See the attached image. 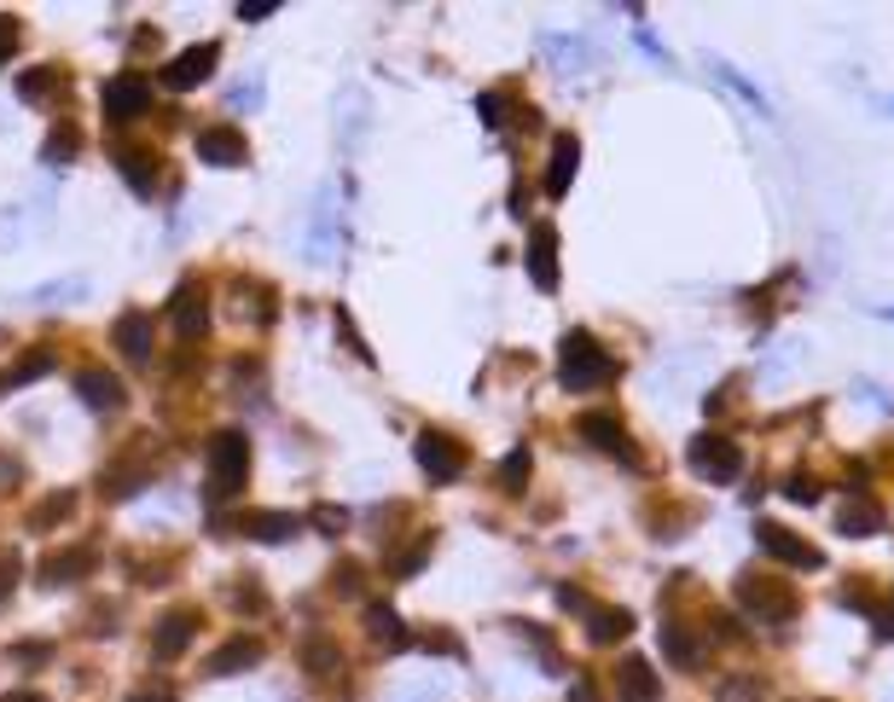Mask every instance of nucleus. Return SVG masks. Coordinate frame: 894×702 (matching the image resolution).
<instances>
[{
  "label": "nucleus",
  "mask_w": 894,
  "mask_h": 702,
  "mask_svg": "<svg viewBox=\"0 0 894 702\" xmlns=\"http://www.w3.org/2000/svg\"><path fill=\"white\" fill-rule=\"evenodd\" d=\"M424 558H430V534H424L419 545H406V552L395 558V581H413L419 569H424Z\"/></svg>",
  "instance_id": "f704fd0d"
},
{
  "label": "nucleus",
  "mask_w": 894,
  "mask_h": 702,
  "mask_svg": "<svg viewBox=\"0 0 894 702\" xmlns=\"http://www.w3.org/2000/svg\"><path fill=\"white\" fill-rule=\"evenodd\" d=\"M169 320H174V331L181 337H198L203 331V320H210V302H203V284H181V291H174V302H169Z\"/></svg>",
  "instance_id": "f3484780"
},
{
  "label": "nucleus",
  "mask_w": 894,
  "mask_h": 702,
  "mask_svg": "<svg viewBox=\"0 0 894 702\" xmlns=\"http://www.w3.org/2000/svg\"><path fill=\"white\" fill-rule=\"evenodd\" d=\"M883 106H888V111H894V99H883Z\"/></svg>",
  "instance_id": "603ef678"
},
{
  "label": "nucleus",
  "mask_w": 894,
  "mask_h": 702,
  "mask_svg": "<svg viewBox=\"0 0 894 702\" xmlns=\"http://www.w3.org/2000/svg\"><path fill=\"white\" fill-rule=\"evenodd\" d=\"M7 702H41V696H36V691H23V696H7Z\"/></svg>",
  "instance_id": "8fccbe9b"
},
{
  "label": "nucleus",
  "mask_w": 894,
  "mask_h": 702,
  "mask_svg": "<svg viewBox=\"0 0 894 702\" xmlns=\"http://www.w3.org/2000/svg\"><path fill=\"white\" fill-rule=\"evenodd\" d=\"M250 482V435L244 430H215L210 441V500H233Z\"/></svg>",
  "instance_id": "20e7f679"
},
{
  "label": "nucleus",
  "mask_w": 894,
  "mask_h": 702,
  "mask_svg": "<svg viewBox=\"0 0 894 702\" xmlns=\"http://www.w3.org/2000/svg\"><path fill=\"white\" fill-rule=\"evenodd\" d=\"M854 401H860V407H877V412H888V407H894L888 389H883V383H865V378L854 383Z\"/></svg>",
  "instance_id": "4c0bfd02"
},
{
  "label": "nucleus",
  "mask_w": 894,
  "mask_h": 702,
  "mask_svg": "<svg viewBox=\"0 0 894 702\" xmlns=\"http://www.w3.org/2000/svg\"><path fill=\"white\" fill-rule=\"evenodd\" d=\"M18 482V464H7V459H0V488H12Z\"/></svg>",
  "instance_id": "de8ad7c7"
},
{
  "label": "nucleus",
  "mask_w": 894,
  "mask_h": 702,
  "mask_svg": "<svg viewBox=\"0 0 894 702\" xmlns=\"http://www.w3.org/2000/svg\"><path fill=\"white\" fill-rule=\"evenodd\" d=\"M610 378H616V360L599 349V337L593 331H564V343H558V383L581 395V389H599Z\"/></svg>",
  "instance_id": "f03ea898"
},
{
  "label": "nucleus",
  "mask_w": 894,
  "mask_h": 702,
  "mask_svg": "<svg viewBox=\"0 0 894 702\" xmlns=\"http://www.w3.org/2000/svg\"><path fill=\"white\" fill-rule=\"evenodd\" d=\"M314 529L320 534H343L349 529V511L343 505H314Z\"/></svg>",
  "instance_id": "e433bc0d"
},
{
  "label": "nucleus",
  "mask_w": 894,
  "mask_h": 702,
  "mask_svg": "<svg viewBox=\"0 0 894 702\" xmlns=\"http://www.w3.org/2000/svg\"><path fill=\"white\" fill-rule=\"evenodd\" d=\"M633 633V610H622V604H593L586 610V639L593 644H622Z\"/></svg>",
  "instance_id": "6ab92c4d"
},
{
  "label": "nucleus",
  "mask_w": 894,
  "mask_h": 702,
  "mask_svg": "<svg viewBox=\"0 0 894 702\" xmlns=\"http://www.w3.org/2000/svg\"><path fill=\"white\" fill-rule=\"evenodd\" d=\"M366 633H372V644H383V650H406V644H413V633L401 628V615H395L390 604H366Z\"/></svg>",
  "instance_id": "393cba45"
},
{
  "label": "nucleus",
  "mask_w": 894,
  "mask_h": 702,
  "mask_svg": "<svg viewBox=\"0 0 894 702\" xmlns=\"http://www.w3.org/2000/svg\"><path fill=\"white\" fill-rule=\"evenodd\" d=\"M12 47H18V23H12L7 12H0V64H7V53H12Z\"/></svg>",
  "instance_id": "37998d69"
},
{
  "label": "nucleus",
  "mask_w": 894,
  "mask_h": 702,
  "mask_svg": "<svg viewBox=\"0 0 894 702\" xmlns=\"http://www.w3.org/2000/svg\"><path fill=\"white\" fill-rule=\"evenodd\" d=\"M570 702H604V696H599L593 680H575V685H570Z\"/></svg>",
  "instance_id": "a18cd8bd"
},
{
  "label": "nucleus",
  "mask_w": 894,
  "mask_h": 702,
  "mask_svg": "<svg viewBox=\"0 0 894 702\" xmlns=\"http://www.w3.org/2000/svg\"><path fill=\"white\" fill-rule=\"evenodd\" d=\"M877 314H883V320H894V308H877Z\"/></svg>",
  "instance_id": "3c124183"
},
{
  "label": "nucleus",
  "mask_w": 894,
  "mask_h": 702,
  "mask_svg": "<svg viewBox=\"0 0 894 702\" xmlns=\"http://www.w3.org/2000/svg\"><path fill=\"white\" fill-rule=\"evenodd\" d=\"M12 656H18V662H47V656H53V644H18Z\"/></svg>",
  "instance_id": "c03bdc74"
},
{
  "label": "nucleus",
  "mask_w": 894,
  "mask_h": 702,
  "mask_svg": "<svg viewBox=\"0 0 894 702\" xmlns=\"http://www.w3.org/2000/svg\"><path fill=\"white\" fill-rule=\"evenodd\" d=\"M215 59H221V47H215V41H203V47H187V53L174 59V64H163V88L187 93V88H198V82H210Z\"/></svg>",
  "instance_id": "1a4fd4ad"
},
{
  "label": "nucleus",
  "mask_w": 894,
  "mask_h": 702,
  "mask_svg": "<svg viewBox=\"0 0 894 702\" xmlns=\"http://www.w3.org/2000/svg\"><path fill=\"white\" fill-rule=\"evenodd\" d=\"M541 53H546L558 70H564V76H575V70L593 64V53H586L581 36H541Z\"/></svg>",
  "instance_id": "a878e982"
},
{
  "label": "nucleus",
  "mask_w": 894,
  "mask_h": 702,
  "mask_svg": "<svg viewBox=\"0 0 894 702\" xmlns=\"http://www.w3.org/2000/svg\"><path fill=\"white\" fill-rule=\"evenodd\" d=\"M575 430H581V441H586V448H599V453L622 459V464H639V453H633V441H627V430H622V419H616V412H581V419H575Z\"/></svg>",
  "instance_id": "6e6552de"
},
{
  "label": "nucleus",
  "mask_w": 894,
  "mask_h": 702,
  "mask_svg": "<svg viewBox=\"0 0 894 702\" xmlns=\"http://www.w3.org/2000/svg\"><path fill=\"white\" fill-rule=\"evenodd\" d=\"M883 523H888V517H883V505H877V500H842V505H836V529L848 534V540L877 534Z\"/></svg>",
  "instance_id": "4be33fe9"
},
{
  "label": "nucleus",
  "mask_w": 894,
  "mask_h": 702,
  "mask_svg": "<svg viewBox=\"0 0 894 702\" xmlns=\"http://www.w3.org/2000/svg\"><path fill=\"white\" fill-rule=\"evenodd\" d=\"M581 169V140L575 134H552V158H546V198H564L570 180Z\"/></svg>",
  "instance_id": "4468645a"
},
{
  "label": "nucleus",
  "mask_w": 894,
  "mask_h": 702,
  "mask_svg": "<svg viewBox=\"0 0 894 702\" xmlns=\"http://www.w3.org/2000/svg\"><path fill=\"white\" fill-rule=\"evenodd\" d=\"M233 529H239V534H250V540L279 545V540H291L302 523H297V517H285V511H244V517H233Z\"/></svg>",
  "instance_id": "a211bd4d"
},
{
  "label": "nucleus",
  "mask_w": 894,
  "mask_h": 702,
  "mask_svg": "<svg viewBox=\"0 0 894 702\" xmlns=\"http://www.w3.org/2000/svg\"><path fill=\"white\" fill-rule=\"evenodd\" d=\"M338 586H343V592H354V586H361V569L343 563V569H338Z\"/></svg>",
  "instance_id": "49530a36"
},
{
  "label": "nucleus",
  "mask_w": 894,
  "mask_h": 702,
  "mask_svg": "<svg viewBox=\"0 0 894 702\" xmlns=\"http://www.w3.org/2000/svg\"><path fill=\"white\" fill-rule=\"evenodd\" d=\"M233 106H239V111H244V106H262V70H255L250 82H239V88H233Z\"/></svg>",
  "instance_id": "58836bf2"
},
{
  "label": "nucleus",
  "mask_w": 894,
  "mask_h": 702,
  "mask_svg": "<svg viewBox=\"0 0 894 702\" xmlns=\"http://www.w3.org/2000/svg\"><path fill=\"white\" fill-rule=\"evenodd\" d=\"M529 471H534L529 448H511V453L500 459V488H505V493H523V488H529Z\"/></svg>",
  "instance_id": "7c9ffc66"
},
{
  "label": "nucleus",
  "mask_w": 894,
  "mask_h": 702,
  "mask_svg": "<svg viewBox=\"0 0 894 702\" xmlns=\"http://www.w3.org/2000/svg\"><path fill=\"white\" fill-rule=\"evenodd\" d=\"M18 93L30 99V106H41L47 93H59V64H41V70H23L18 76Z\"/></svg>",
  "instance_id": "c756f323"
},
{
  "label": "nucleus",
  "mask_w": 894,
  "mask_h": 702,
  "mask_svg": "<svg viewBox=\"0 0 894 702\" xmlns=\"http://www.w3.org/2000/svg\"><path fill=\"white\" fill-rule=\"evenodd\" d=\"M18 575H23V563H18V552H7V558H0V610L12 604V592H18Z\"/></svg>",
  "instance_id": "c9c22d12"
},
{
  "label": "nucleus",
  "mask_w": 894,
  "mask_h": 702,
  "mask_svg": "<svg viewBox=\"0 0 894 702\" xmlns=\"http://www.w3.org/2000/svg\"><path fill=\"white\" fill-rule=\"evenodd\" d=\"M76 395H82L93 412H122V407H128V389H122L111 372H99V367L76 372Z\"/></svg>",
  "instance_id": "2eb2a0df"
},
{
  "label": "nucleus",
  "mask_w": 894,
  "mask_h": 702,
  "mask_svg": "<svg viewBox=\"0 0 894 702\" xmlns=\"http://www.w3.org/2000/svg\"><path fill=\"white\" fill-rule=\"evenodd\" d=\"M529 279H534V291H558V227L552 221L529 232Z\"/></svg>",
  "instance_id": "f8f14e48"
},
{
  "label": "nucleus",
  "mask_w": 894,
  "mask_h": 702,
  "mask_svg": "<svg viewBox=\"0 0 894 702\" xmlns=\"http://www.w3.org/2000/svg\"><path fill=\"white\" fill-rule=\"evenodd\" d=\"M779 488H784V500H796V505H820V500H825V488H820V477H813V471L784 477Z\"/></svg>",
  "instance_id": "473e14b6"
},
{
  "label": "nucleus",
  "mask_w": 894,
  "mask_h": 702,
  "mask_svg": "<svg viewBox=\"0 0 894 702\" xmlns=\"http://www.w3.org/2000/svg\"><path fill=\"white\" fill-rule=\"evenodd\" d=\"M88 569H93V545H64V552L41 563V575H47V586H76Z\"/></svg>",
  "instance_id": "aec40b11"
},
{
  "label": "nucleus",
  "mask_w": 894,
  "mask_h": 702,
  "mask_svg": "<svg viewBox=\"0 0 894 702\" xmlns=\"http://www.w3.org/2000/svg\"><path fill=\"white\" fill-rule=\"evenodd\" d=\"M755 545L766 558H779L784 569H802V575H813V569L825 563V552L813 540H802L796 529H784V523H755Z\"/></svg>",
  "instance_id": "39448f33"
},
{
  "label": "nucleus",
  "mask_w": 894,
  "mask_h": 702,
  "mask_svg": "<svg viewBox=\"0 0 894 702\" xmlns=\"http://www.w3.org/2000/svg\"><path fill=\"white\" fill-rule=\"evenodd\" d=\"M273 12H279V0H250V7H239L244 23H262V18H273Z\"/></svg>",
  "instance_id": "a19ab883"
},
{
  "label": "nucleus",
  "mask_w": 894,
  "mask_h": 702,
  "mask_svg": "<svg viewBox=\"0 0 894 702\" xmlns=\"http://www.w3.org/2000/svg\"><path fill=\"white\" fill-rule=\"evenodd\" d=\"M70 511H76V493H70V488H53V493H47V500L30 511V529H36V534H53Z\"/></svg>",
  "instance_id": "bb28decb"
},
{
  "label": "nucleus",
  "mask_w": 894,
  "mask_h": 702,
  "mask_svg": "<svg viewBox=\"0 0 894 702\" xmlns=\"http://www.w3.org/2000/svg\"><path fill=\"white\" fill-rule=\"evenodd\" d=\"M476 111H482V122H489V128H500V122H505V99H500V93H482Z\"/></svg>",
  "instance_id": "ea45409f"
},
{
  "label": "nucleus",
  "mask_w": 894,
  "mask_h": 702,
  "mask_svg": "<svg viewBox=\"0 0 894 702\" xmlns=\"http://www.w3.org/2000/svg\"><path fill=\"white\" fill-rule=\"evenodd\" d=\"M732 604L744 610L750 621H761V628H784V621L802 615V592L790 586L784 575H761V569H744V575L732 581Z\"/></svg>",
  "instance_id": "f257e3e1"
},
{
  "label": "nucleus",
  "mask_w": 894,
  "mask_h": 702,
  "mask_svg": "<svg viewBox=\"0 0 894 702\" xmlns=\"http://www.w3.org/2000/svg\"><path fill=\"white\" fill-rule=\"evenodd\" d=\"M255 662H262V639H227L215 656H210V673H215V680H227V673H244Z\"/></svg>",
  "instance_id": "b1692460"
},
{
  "label": "nucleus",
  "mask_w": 894,
  "mask_h": 702,
  "mask_svg": "<svg viewBox=\"0 0 894 702\" xmlns=\"http://www.w3.org/2000/svg\"><path fill=\"white\" fill-rule=\"evenodd\" d=\"M99 106H106V117L111 122H134V117H145L151 111V82L145 76H111L106 88H99Z\"/></svg>",
  "instance_id": "0eeeda50"
},
{
  "label": "nucleus",
  "mask_w": 894,
  "mask_h": 702,
  "mask_svg": "<svg viewBox=\"0 0 894 702\" xmlns=\"http://www.w3.org/2000/svg\"><path fill=\"white\" fill-rule=\"evenodd\" d=\"M616 696L622 702H662V680H656V668L645 656H627L616 668Z\"/></svg>",
  "instance_id": "dca6fc26"
},
{
  "label": "nucleus",
  "mask_w": 894,
  "mask_h": 702,
  "mask_svg": "<svg viewBox=\"0 0 894 702\" xmlns=\"http://www.w3.org/2000/svg\"><path fill=\"white\" fill-rule=\"evenodd\" d=\"M111 337H117V349L128 360H151V314H140V308H128Z\"/></svg>",
  "instance_id": "5701e85b"
},
{
  "label": "nucleus",
  "mask_w": 894,
  "mask_h": 702,
  "mask_svg": "<svg viewBox=\"0 0 894 702\" xmlns=\"http://www.w3.org/2000/svg\"><path fill=\"white\" fill-rule=\"evenodd\" d=\"M419 644H424V650H442V656H459V639H453V633H424Z\"/></svg>",
  "instance_id": "79ce46f5"
},
{
  "label": "nucleus",
  "mask_w": 894,
  "mask_h": 702,
  "mask_svg": "<svg viewBox=\"0 0 894 702\" xmlns=\"http://www.w3.org/2000/svg\"><path fill=\"white\" fill-rule=\"evenodd\" d=\"M0 389H7V378H0Z\"/></svg>",
  "instance_id": "864d4df0"
},
{
  "label": "nucleus",
  "mask_w": 894,
  "mask_h": 702,
  "mask_svg": "<svg viewBox=\"0 0 894 702\" xmlns=\"http://www.w3.org/2000/svg\"><path fill=\"white\" fill-rule=\"evenodd\" d=\"M714 702H766V685L750 680V673H732V680L714 685Z\"/></svg>",
  "instance_id": "2f4dec72"
},
{
  "label": "nucleus",
  "mask_w": 894,
  "mask_h": 702,
  "mask_svg": "<svg viewBox=\"0 0 894 702\" xmlns=\"http://www.w3.org/2000/svg\"><path fill=\"white\" fill-rule=\"evenodd\" d=\"M117 169H122V180H128V187H134L140 198L158 192V163H151L145 151H117Z\"/></svg>",
  "instance_id": "cd10ccee"
},
{
  "label": "nucleus",
  "mask_w": 894,
  "mask_h": 702,
  "mask_svg": "<svg viewBox=\"0 0 894 702\" xmlns=\"http://www.w3.org/2000/svg\"><path fill=\"white\" fill-rule=\"evenodd\" d=\"M703 64H709V76H714V82H721V88H732V93H737V99H744V106H750L755 117H773V106H766V93H761V88L750 82V76H744V70H732L726 59H714V53H709Z\"/></svg>",
  "instance_id": "412c9836"
},
{
  "label": "nucleus",
  "mask_w": 894,
  "mask_h": 702,
  "mask_svg": "<svg viewBox=\"0 0 894 702\" xmlns=\"http://www.w3.org/2000/svg\"><path fill=\"white\" fill-rule=\"evenodd\" d=\"M76 146H82V134H76V122H59L53 134H47V163H70Z\"/></svg>",
  "instance_id": "72a5a7b5"
},
{
  "label": "nucleus",
  "mask_w": 894,
  "mask_h": 702,
  "mask_svg": "<svg viewBox=\"0 0 894 702\" xmlns=\"http://www.w3.org/2000/svg\"><path fill=\"white\" fill-rule=\"evenodd\" d=\"M128 702H169V691H140V696H128Z\"/></svg>",
  "instance_id": "09e8293b"
},
{
  "label": "nucleus",
  "mask_w": 894,
  "mask_h": 702,
  "mask_svg": "<svg viewBox=\"0 0 894 702\" xmlns=\"http://www.w3.org/2000/svg\"><path fill=\"white\" fill-rule=\"evenodd\" d=\"M685 464H692L697 482L726 488V482H737V471H744V453H737L732 435H721V430H697L692 441H685Z\"/></svg>",
  "instance_id": "7ed1b4c3"
},
{
  "label": "nucleus",
  "mask_w": 894,
  "mask_h": 702,
  "mask_svg": "<svg viewBox=\"0 0 894 702\" xmlns=\"http://www.w3.org/2000/svg\"><path fill=\"white\" fill-rule=\"evenodd\" d=\"M413 459H419V471L430 482H459L465 477V448H459L453 435H442V430H424L413 441Z\"/></svg>",
  "instance_id": "423d86ee"
},
{
  "label": "nucleus",
  "mask_w": 894,
  "mask_h": 702,
  "mask_svg": "<svg viewBox=\"0 0 894 702\" xmlns=\"http://www.w3.org/2000/svg\"><path fill=\"white\" fill-rule=\"evenodd\" d=\"M656 644H662V656H669L674 668H703V656H709V644H703V633H692L685 621H662L656 628Z\"/></svg>",
  "instance_id": "9b49d317"
},
{
  "label": "nucleus",
  "mask_w": 894,
  "mask_h": 702,
  "mask_svg": "<svg viewBox=\"0 0 894 702\" xmlns=\"http://www.w3.org/2000/svg\"><path fill=\"white\" fill-rule=\"evenodd\" d=\"M198 158L210 169H239L250 158V146H244L239 128H203V134H198Z\"/></svg>",
  "instance_id": "ddd939ff"
},
{
  "label": "nucleus",
  "mask_w": 894,
  "mask_h": 702,
  "mask_svg": "<svg viewBox=\"0 0 894 702\" xmlns=\"http://www.w3.org/2000/svg\"><path fill=\"white\" fill-rule=\"evenodd\" d=\"M198 633V615L192 610H169L158 628H151V656L158 662H174V656H187V644Z\"/></svg>",
  "instance_id": "9d476101"
},
{
  "label": "nucleus",
  "mask_w": 894,
  "mask_h": 702,
  "mask_svg": "<svg viewBox=\"0 0 894 702\" xmlns=\"http://www.w3.org/2000/svg\"><path fill=\"white\" fill-rule=\"evenodd\" d=\"M302 668H309L314 680H325V673L343 668V656H338V644H331V639H309V644H302Z\"/></svg>",
  "instance_id": "c85d7f7f"
}]
</instances>
